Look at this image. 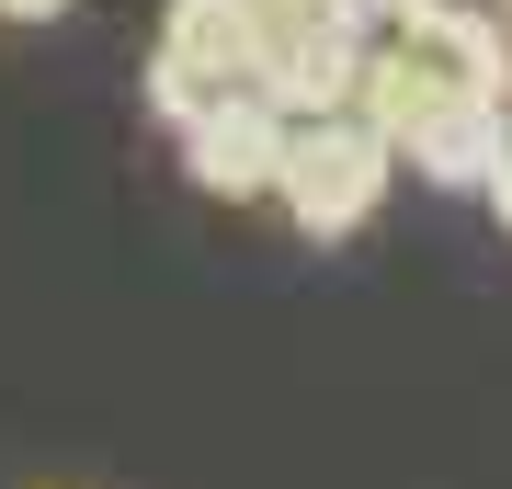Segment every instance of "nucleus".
I'll use <instances>...</instances> for the list:
<instances>
[{
    "label": "nucleus",
    "instance_id": "6",
    "mask_svg": "<svg viewBox=\"0 0 512 489\" xmlns=\"http://www.w3.org/2000/svg\"><path fill=\"white\" fill-rule=\"evenodd\" d=\"M0 12H12V23H57L69 0H0Z\"/></svg>",
    "mask_w": 512,
    "mask_h": 489
},
{
    "label": "nucleus",
    "instance_id": "7",
    "mask_svg": "<svg viewBox=\"0 0 512 489\" xmlns=\"http://www.w3.org/2000/svg\"><path fill=\"white\" fill-rule=\"evenodd\" d=\"M490 205H501V228H512V160H501V171H490Z\"/></svg>",
    "mask_w": 512,
    "mask_h": 489
},
{
    "label": "nucleus",
    "instance_id": "1",
    "mask_svg": "<svg viewBox=\"0 0 512 489\" xmlns=\"http://www.w3.org/2000/svg\"><path fill=\"white\" fill-rule=\"evenodd\" d=\"M387 137L365 126V114H319V126H285V160H274V205L308 239H353L387 205Z\"/></svg>",
    "mask_w": 512,
    "mask_h": 489
},
{
    "label": "nucleus",
    "instance_id": "2",
    "mask_svg": "<svg viewBox=\"0 0 512 489\" xmlns=\"http://www.w3.org/2000/svg\"><path fill=\"white\" fill-rule=\"evenodd\" d=\"M251 69H262V0H171L160 57H148V103L171 126H194L228 91H251Z\"/></svg>",
    "mask_w": 512,
    "mask_h": 489
},
{
    "label": "nucleus",
    "instance_id": "4",
    "mask_svg": "<svg viewBox=\"0 0 512 489\" xmlns=\"http://www.w3.org/2000/svg\"><path fill=\"white\" fill-rule=\"evenodd\" d=\"M399 160L421 182H444V194H490V171L512 160V103L501 91H478V103H444L433 126H410L399 137Z\"/></svg>",
    "mask_w": 512,
    "mask_h": 489
},
{
    "label": "nucleus",
    "instance_id": "5",
    "mask_svg": "<svg viewBox=\"0 0 512 489\" xmlns=\"http://www.w3.org/2000/svg\"><path fill=\"white\" fill-rule=\"evenodd\" d=\"M262 12H274V23H342V35H353L365 0H262Z\"/></svg>",
    "mask_w": 512,
    "mask_h": 489
},
{
    "label": "nucleus",
    "instance_id": "3",
    "mask_svg": "<svg viewBox=\"0 0 512 489\" xmlns=\"http://www.w3.org/2000/svg\"><path fill=\"white\" fill-rule=\"evenodd\" d=\"M274 160H285V114L262 103V91H228L217 114H194V126H183V171H194V194L251 205V194H274Z\"/></svg>",
    "mask_w": 512,
    "mask_h": 489
},
{
    "label": "nucleus",
    "instance_id": "9",
    "mask_svg": "<svg viewBox=\"0 0 512 489\" xmlns=\"http://www.w3.org/2000/svg\"><path fill=\"white\" fill-rule=\"evenodd\" d=\"M501 103H512V91H501Z\"/></svg>",
    "mask_w": 512,
    "mask_h": 489
},
{
    "label": "nucleus",
    "instance_id": "8",
    "mask_svg": "<svg viewBox=\"0 0 512 489\" xmlns=\"http://www.w3.org/2000/svg\"><path fill=\"white\" fill-rule=\"evenodd\" d=\"M490 23H501V46H512V0H501V12H490Z\"/></svg>",
    "mask_w": 512,
    "mask_h": 489
}]
</instances>
